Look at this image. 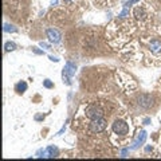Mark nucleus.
<instances>
[{
  "label": "nucleus",
  "mask_w": 161,
  "mask_h": 161,
  "mask_svg": "<svg viewBox=\"0 0 161 161\" xmlns=\"http://www.w3.org/2000/svg\"><path fill=\"white\" fill-rule=\"evenodd\" d=\"M86 117L90 119H98V118H102L104 117V110L101 109L100 106L97 105H90L87 109H86Z\"/></svg>",
  "instance_id": "1"
},
{
  "label": "nucleus",
  "mask_w": 161,
  "mask_h": 161,
  "mask_svg": "<svg viewBox=\"0 0 161 161\" xmlns=\"http://www.w3.org/2000/svg\"><path fill=\"white\" fill-rule=\"evenodd\" d=\"M113 130H114L115 134L125 136V134H128V132H129V126L125 121H122V119H117V121H114V123H113Z\"/></svg>",
  "instance_id": "2"
},
{
  "label": "nucleus",
  "mask_w": 161,
  "mask_h": 161,
  "mask_svg": "<svg viewBox=\"0 0 161 161\" xmlns=\"http://www.w3.org/2000/svg\"><path fill=\"white\" fill-rule=\"evenodd\" d=\"M106 125H108V122H106L104 118L91 119L90 130H91L93 133H101V132H104L105 129H106Z\"/></svg>",
  "instance_id": "3"
},
{
  "label": "nucleus",
  "mask_w": 161,
  "mask_h": 161,
  "mask_svg": "<svg viewBox=\"0 0 161 161\" xmlns=\"http://www.w3.org/2000/svg\"><path fill=\"white\" fill-rule=\"evenodd\" d=\"M145 140H146V132L145 130H141V132L137 134V137H136V140L133 141L132 144V149H137L140 145H142L144 142H145Z\"/></svg>",
  "instance_id": "4"
},
{
  "label": "nucleus",
  "mask_w": 161,
  "mask_h": 161,
  "mask_svg": "<svg viewBox=\"0 0 161 161\" xmlns=\"http://www.w3.org/2000/svg\"><path fill=\"white\" fill-rule=\"evenodd\" d=\"M47 38L50 39V42H52V43H58V42H61L62 35H61V32H59L58 30H55V28H50V30H47Z\"/></svg>",
  "instance_id": "5"
},
{
  "label": "nucleus",
  "mask_w": 161,
  "mask_h": 161,
  "mask_svg": "<svg viewBox=\"0 0 161 161\" xmlns=\"http://www.w3.org/2000/svg\"><path fill=\"white\" fill-rule=\"evenodd\" d=\"M58 149L55 146H48L46 150L43 152V156L42 157H44V158H52V157H57L58 156Z\"/></svg>",
  "instance_id": "6"
},
{
  "label": "nucleus",
  "mask_w": 161,
  "mask_h": 161,
  "mask_svg": "<svg viewBox=\"0 0 161 161\" xmlns=\"http://www.w3.org/2000/svg\"><path fill=\"white\" fill-rule=\"evenodd\" d=\"M63 70L66 71V73H67V74H69L70 77H73L74 74H75V71H77V66L74 65V63H73V62H67V63H66V67H65Z\"/></svg>",
  "instance_id": "7"
},
{
  "label": "nucleus",
  "mask_w": 161,
  "mask_h": 161,
  "mask_svg": "<svg viewBox=\"0 0 161 161\" xmlns=\"http://www.w3.org/2000/svg\"><path fill=\"white\" fill-rule=\"evenodd\" d=\"M150 50H152V52H154V54L160 52L161 51V42H158V40H152L150 42Z\"/></svg>",
  "instance_id": "8"
},
{
  "label": "nucleus",
  "mask_w": 161,
  "mask_h": 161,
  "mask_svg": "<svg viewBox=\"0 0 161 161\" xmlns=\"http://www.w3.org/2000/svg\"><path fill=\"white\" fill-rule=\"evenodd\" d=\"M15 89H16V91H18V93H20V94H22V93H24V91L27 90V83L22 80V82H19V83L16 85V87H15Z\"/></svg>",
  "instance_id": "9"
},
{
  "label": "nucleus",
  "mask_w": 161,
  "mask_h": 161,
  "mask_svg": "<svg viewBox=\"0 0 161 161\" xmlns=\"http://www.w3.org/2000/svg\"><path fill=\"white\" fill-rule=\"evenodd\" d=\"M62 78H63V82H65L66 85H69V86L71 85V79H70L71 77L69 75V74H67V73H66V71H65V70L62 71Z\"/></svg>",
  "instance_id": "10"
},
{
  "label": "nucleus",
  "mask_w": 161,
  "mask_h": 161,
  "mask_svg": "<svg viewBox=\"0 0 161 161\" xmlns=\"http://www.w3.org/2000/svg\"><path fill=\"white\" fill-rule=\"evenodd\" d=\"M4 48H5V51H14L15 48H16V44H15L14 42H7Z\"/></svg>",
  "instance_id": "11"
},
{
  "label": "nucleus",
  "mask_w": 161,
  "mask_h": 161,
  "mask_svg": "<svg viewBox=\"0 0 161 161\" xmlns=\"http://www.w3.org/2000/svg\"><path fill=\"white\" fill-rule=\"evenodd\" d=\"M137 1H140V0H123V1H122L123 8H128V7H130L132 4H134V3H137Z\"/></svg>",
  "instance_id": "12"
},
{
  "label": "nucleus",
  "mask_w": 161,
  "mask_h": 161,
  "mask_svg": "<svg viewBox=\"0 0 161 161\" xmlns=\"http://www.w3.org/2000/svg\"><path fill=\"white\" fill-rule=\"evenodd\" d=\"M4 31H7V32H16L18 31V28L16 27H14V26H11V24H4Z\"/></svg>",
  "instance_id": "13"
},
{
  "label": "nucleus",
  "mask_w": 161,
  "mask_h": 161,
  "mask_svg": "<svg viewBox=\"0 0 161 161\" xmlns=\"http://www.w3.org/2000/svg\"><path fill=\"white\" fill-rule=\"evenodd\" d=\"M43 86H44V87H47V89H51V87H52V82L50 79H44V80H43Z\"/></svg>",
  "instance_id": "14"
},
{
  "label": "nucleus",
  "mask_w": 161,
  "mask_h": 161,
  "mask_svg": "<svg viewBox=\"0 0 161 161\" xmlns=\"http://www.w3.org/2000/svg\"><path fill=\"white\" fill-rule=\"evenodd\" d=\"M140 15H142V11L140 10V8H137V10H136V16H137V18H141Z\"/></svg>",
  "instance_id": "15"
},
{
  "label": "nucleus",
  "mask_w": 161,
  "mask_h": 161,
  "mask_svg": "<svg viewBox=\"0 0 161 161\" xmlns=\"http://www.w3.org/2000/svg\"><path fill=\"white\" fill-rule=\"evenodd\" d=\"M32 51L35 52V54H43V51H40V50H38V48H36V47H34V48H32Z\"/></svg>",
  "instance_id": "16"
},
{
  "label": "nucleus",
  "mask_w": 161,
  "mask_h": 161,
  "mask_svg": "<svg viewBox=\"0 0 161 161\" xmlns=\"http://www.w3.org/2000/svg\"><path fill=\"white\" fill-rule=\"evenodd\" d=\"M40 46H42V47H44V48H50V46H48V44H47V43H40Z\"/></svg>",
  "instance_id": "17"
},
{
  "label": "nucleus",
  "mask_w": 161,
  "mask_h": 161,
  "mask_svg": "<svg viewBox=\"0 0 161 161\" xmlns=\"http://www.w3.org/2000/svg\"><path fill=\"white\" fill-rule=\"evenodd\" d=\"M50 59H51L52 62H58V61H59V59H57V58H54V57H50Z\"/></svg>",
  "instance_id": "18"
},
{
  "label": "nucleus",
  "mask_w": 161,
  "mask_h": 161,
  "mask_svg": "<svg viewBox=\"0 0 161 161\" xmlns=\"http://www.w3.org/2000/svg\"><path fill=\"white\" fill-rule=\"evenodd\" d=\"M66 3H73V1H75V0H65Z\"/></svg>",
  "instance_id": "19"
}]
</instances>
